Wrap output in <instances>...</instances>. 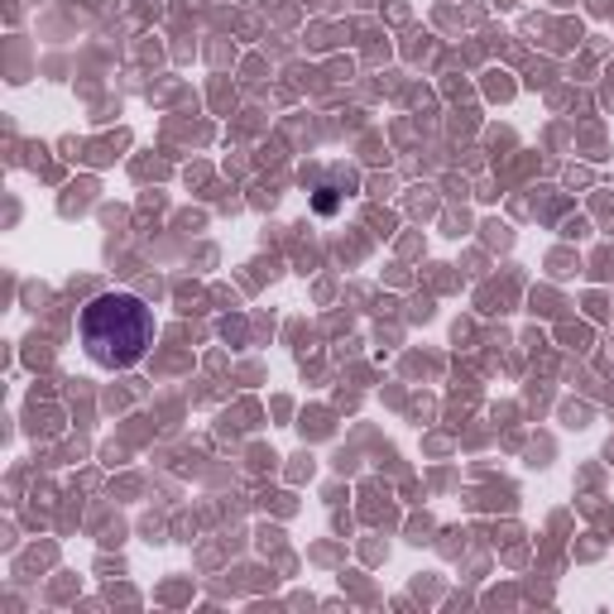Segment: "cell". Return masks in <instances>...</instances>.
<instances>
[{
    "label": "cell",
    "instance_id": "7a4b0ae2",
    "mask_svg": "<svg viewBox=\"0 0 614 614\" xmlns=\"http://www.w3.org/2000/svg\"><path fill=\"white\" fill-rule=\"evenodd\" d=\"M313 207H317L321 216L341 212V193H336V187H317V193H313Z\"/></svg>",
    "mask_w": 614,
    "mask_h": 614
},
{
    "label": "cell",
    "instance_id": "6da1fadb",
    "mask_svg": "<svg viewBox=\"0 0 614 614\" xmlns=\"http://www.w3.org/2000/svg\"><path fill=\"white\" fill-rule=\"evenodd\" d=\"M78 336L101 370H130L154 346V313L135 294H101L82 307Z\"/></svg>",
    "mask_w": 614,
    "mask_h": 614
}]
</instances>
